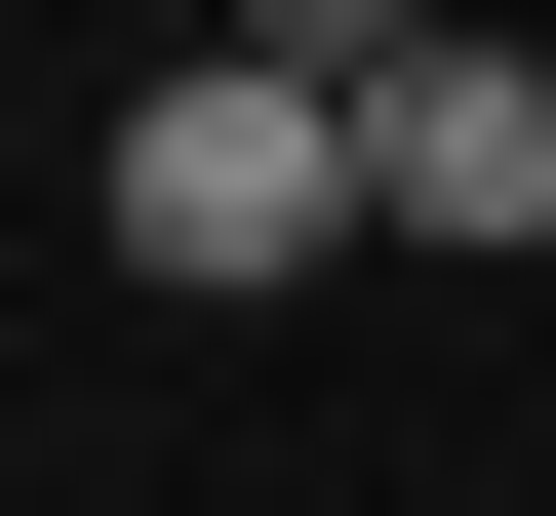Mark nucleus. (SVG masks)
<instances>
[{
  "label": "nucleus",
  "mask_w": 556,
  "mask_h": 516,
  "mask_svg": "<svg viewBox=\"0 0 556 516\" xmlns=\"http://www.w3.org/2000/svg\"><path fill=\"white\" fill-rule=\"evenodd\" d=\"M397 239V160H358V80H278V40H199V80H119V278H358Z\"/></svg>",
  "instance_id": "f257e3e1"
},
{
  "label": "nucleus",
  "mask_w": 556,
  "mask_h": 516,
  "mask_svg": "<svg viewBox=\"0 0 556 516\" xmlns=\"http://www.w3.org/2000/svg\"><path fill=\"white\" fill-rule=\"evenodd\" d=\"M358 160H397V239H556V40H438Z\"/></svg>",
  "instance_id": "f03ea898"
}]
</instances>
